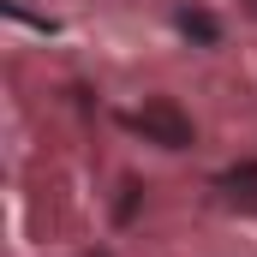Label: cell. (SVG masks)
Returning a JSON list of instances; mask_svg holds the SVG:
<instances>
[{
  "mask_svg": "<svg viewBox=\"0 0 257 257\" xmlns=\"http://www.w3.org/2000/svg\"><path fill=\"white\" fill-rule=\"evenodd\" d=\"M132 126L144 132L150 144H162V150H186V144H192V120H186L174 102H144V108L132 114Z\"/></svg>",
  "mask_w": 257,
  "mask_h": 257,
  "instance_id": "cell-1",
  "label": "cell"
},
{
  "mask_svg": "<svg viewBox=\"0 0 257 257\" xmlns=\"http://www.w3.org/2000/svg\"><path fill=\"white\" fill-rule=\"evenodd\" d=\"M180 30H186V36H197V42H215V18H209V12H192V6L180 12Z\"/></svg>",
  "mask_w": 257,
  "mask_h": 257,
  "instance_id": "cell-2",
  "label": "cell"
},
{
  "mask_svg": "<svg viewBox=\"0 0 257 257\" xmlns=\"http://www.w3.org/2000/svg\"><path fill=\"white\" fill-rule=\"evenodd\" d=\"M96 257H108V251H96Z\"/></svg>",
  "mask_w": 257,
  "mask_h": 257,
  "instance_id": "cell-3",
  "label": "cell"
}]
</instances>
